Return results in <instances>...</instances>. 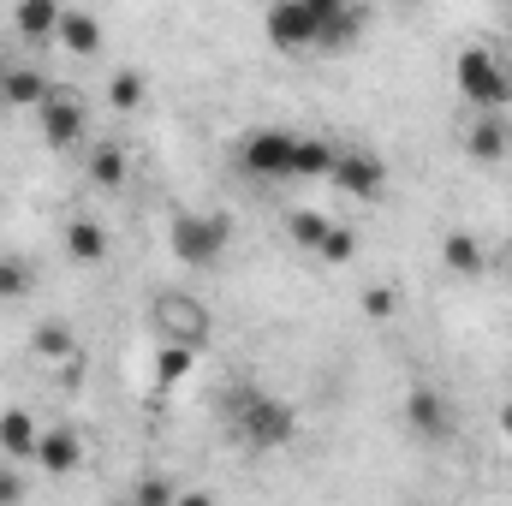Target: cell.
Returning <instances> with one entry per match:
<instances>
[{
	"label": "cell",
	"mask_w": 512,
	"mask_h": 506,
	"mask_svg": "<svg viewBox=\"0 0 512 506\" xmlns=\"http://www.w3.org/2000/svg\"><path fill=\"white\" fill-rule=\"evenodd\" d=\"M441 262H447V274H483V245H477V233H447L441 239Z\"/></svg>",
	"instance_id": "obj_19"
},
{
	"label": "cell",
	"mask_w": 512,
	"mask_h": 506,
	"mask_svg": "<svg viewBox=\"0 0 512 506\" xmlns=\"http://www.w3.org/2000/svg\"><path fill=\"white\" fill-rule=\"evenodd\" d=\"M114 506H137V501H114Z\"/></svg>",
	"instance_id": "obj_33"
},
{
	"label": "cell",
	"mask_w": 512,
	"mask_h": 506,
	"mask_svg": "<svg viewBox=\"0 0 512 506\" xmlns=\"http://www.w3.org/2000/svg\"><path fill=\"white\" fill-rule=\"evenodd\" d=\"M90 179H96L102 191H120V185H126V149L102 143V149L90 155Z\"/></svg>",
	"instance_id": "obj_22"
},
{
	"label": "cell",
	"mask_w": 512,
	"mask_h": 506,
	"mask_svg": "<svg viewBox=\"0 0 512 506\" xmlns=\"http://www.w3.org/2000/svg\"><path fill=\"white\" fill-rule=\"evenodd\" d=\"M72 54H96L102 48V18L96 12H60V30H54Z\"/></svg>",
	"instance_id": "obj_18"
},
{
	"label": "cell",
	"mask_w": 512,
	"mask_h": 506,
	"mask_svg": "<svg viewBox=\"0 0 512 506\" xmlns=\"http://www.w3.org/2000/svg\"><path fill=\"white\" fill-rule=\"evenodd\" d=\"M328 12H334V0H274L268 18H262V30H268L274 48L304 54V48L322 42V18H328Z\"/></svg>",
	"instance_id": "obj_4"
},
{
	"label": "cell",
	"mask_w": 512,
	"mask_h": 506,
	"mask_svg": "<svg viewBox=\"0 0 512 506\" xmlns=\"http://www.w3.org/2000/svg\"><path fill=\"white\" fill-rule=\"evenodd\" d=\"M501 429L512 435V405H501Z\"/></svg>",
	"instance_id": "obj_32"
},
{
	"label": "cell",
	"mask_w": 512,
	"mask_h": 506,
	"mask_svg": "<svg viewBox=\"0 0 512 506\" xmlns=\"http://www.w3.org/2000/svg\"><path fill=\"white\" fill-rule=\"evenodd\" d=\"M60 12H66V6H54V0H24V6L12 12V24H18V36L36 42V36H54V30H60Z\"/></svg>",
	"instance_id": "obj_21"
},
{
	"label": "cell",
	"mask_w": 512,
	"mask_h": 506,
	"mask_svg": "<svg viewBox=\"0 0 512 506\" xmlns=\"http://www.w3.org/2000/svg\"><path fill=\"white\" fill-rule=\"evenodd\" d=\"M0 78H6V66H0Z\"/></svg>",
	"instance_id": "obj_34"
},
{
	"label": "cell",
	"mask_w": 512,
	"mask_h": 506,
	"mask_svg": "<svg viewBox=\"0 0 512 506\" xmlns=\"http://www.w3.org/2000/svg\"><path fill=\"white\" fill-rule=\"evenodd\" d=\"M292 131H274V126H262V131H251L245 137V167H251L256 179H292Z\"/></svg>",
	"instance_id": "obj_6"
},
{
	"label": "cell",
	"mask_w": 512,
	"mask_h": 506,
	"mask_svg": "<svg viewBox=\"0 0 512 506\" xmlns=\"http://www.w3.org/2000/svg\"><path fill=\"white\" fill-rule=\"evenodd\" d=\"M453 78H459V96H465L477 114H495V108L512 102V66L495 48H459Z\"/></svg>",
	"instance_id": "obj_2"
},
{
	"label": "cell",
	"mask_w": 512,
	"mask_h": 506,
	"mask_svg": "<svg viewBox=\"0 0 512 506\" xmlns=\"http://www.w3.org/2000/svg\"><path fill=\"white\" fill-rule=\"evenodd\" d=\"M30 346H36V358H48V364H66V358H78V334H72V322H60V316L36 322Z\"/></svg>",
	"instance_id": "obj_16"
},
{
	"label": "cell",
	"mask_w": 512,
	"mask_h": 506,
	"mask_svg": "<svg viewBox=\"0 0 512 506\" xmlns=\"http://www.w3.org/2000/svg\"><path fill=\"white\" fill-rule=\"evenodd\" d=\"M155 328H161V346H191L197 352L203 334H209V310L185 292H167V298H155Z\"/></svg>",
	"instance_id": "obj_5"
},
{
	"label": "cell",
	"mask_w": 512,
	"mask_h": 506,
	"mask_svg": "<svg viewBox=\"0 0 512 506\" xmlns=\"http://www.w3.org/2000/svg\"><path fill=\"white\" fill-rule=\"evenodd\" d=\"M233 429H239V441L251 453H274V447H286L298 435V411L286 399L262 393V387H239L233 393Z\"/></svg>",
	"instance_id": "obj_1"
},
{
	"label": "cell",
	"mask_w": 512,
	"mask_h": 506,
	"mask_svg": "<svg viewBox=\"0 0 512 506\" xmlns=\"http://www.w3.org/2000/svg\"><path fill=\"white\" fill-rule=\"evenodd\" d=\"M173 506H215V495H209V489H179Z\"/></svg>",
	"instance_id": "obj_31"
},
{
	"label": "cell",
	"mask_w": 512,
	"mask_h": 506,
	"mask_svg": "<svg viewBox=\"0 0 512 506\" xmlns=\"http://www.w3.org/2000/svg\"><path fill=\"white\" fill-rule=\"evenodd\" d=\"M137 506H173L179 501V483L173 477H161V471H149V477H137V495H131Z\"/></svg>",
	"instance_id": "obj_26"
},
{
	"label": "cell",
	"mask_w": 512,
	"mask_h": 506,
	"mask_svg": "<svg viewBox=\"0 0 512 506\" xmlns=\"http://www.w3.org/2000/svg\"><path fill=\"white\" fill-rule=\"evenodd\" d=\"M227 239H233V215H173L167 227V245L185 268H215L227 256Z\"/></svg>",
	"instance_id": "obj_3"
},
{
	"label": "cell",
	"mask_w": 512,
	"mask_h": 506,
	"mask_svg": "<svg viewBox=\"0 0 512 506\" xmlns=\"http://www.w3.org/2000/svg\"><path fill=\"white\" fill-rule=\"evenodd\" d=\"M328 227H334V221H328V215H316V209H292V215H286V233H292L304 251H322Z\"/></svg>",
	"instance_id": "obj_23"
},
{
	"label": "cell",
	"mask_w": 512,
	"mask_h": 506,
	"mask_svg": "<svg viewBox=\"0 0 512 506\" xmlns=\"http://www.w3.org/2000/svg\"><path fill=\"white\" fill-rule=\"evenodd\" d=\"M465 149H471L477 161H501V155L512 149L507 120H501V114H477V120H471V131H465Z\"/></svg>",
	"instance_id": "obj_14"
},
{
	"label": "cell",
	"mask_w": 512,
	"mask_h": 506,
	"mask_svg": "<svg viewBox=\"0 0 512 506\" xmlns=\"http://www.w3.org/2000/svg\"><path fill=\"white\" fill-rule=\"evenodd\" d=\"M42 143H48V149L84 143V102H78L72 90H54V96L42 102Z\"/></svg>",
	"instance_id": "obj_9"
},
{
	"label": "cell",
	"mask_w": 512,
	"mask_h": 506,
	"mask_svg": "<svg viewBox=\"0 0 512 506\" xmlns=\"http://www.w3.org/2000/svg\"><path fill=\"white\" fill-rule=\"evenodd\" d=\"M191 364H197L191 346H161V352H155V381H161V387H179V381L191 376Z\"/></svg>",
	"instance_id": "obj_25"
},
{
	"label": "cell",
	"mask_w": 512,
	"mask_h": 506,
	"mask_svg": "<svg viewBox=\"0 0 512 506\" xmlns=\"http://www.w3.org/2000/svg\"><path fill=\"white\" fill-rule=\"evenodd\" d=\"M0 96H6L12 108H36V114H42V102L54 96V84H48L36 66H12V72L0 78Z\"/></svg>",
	"instance_id": "obj_13"
},
{
	"label": "cell",
	"mask_w": 512,
	"mask_h": 506,
	"mask_svg": "<svg viewBox=\"0 0 512 506\" xmlns=\"http://www.w3.org/2000/svg\"><path fill=\"white\" fill-rule=\"evenodd\" d=\"M60 381H66V387H78V381H84V352H78V358H66V364H60Z\"/></svg>",
	"instance_id": "obj_30"
},
{
	"label": "cell",
	"mask_w": 512,
	"mask_h": 506,
	"mask_svg": "<svg viewBox=\"0 0 512 506\" xmlns=\"http://www.w3.org/2000/svg\"><path fill=\"white\" fill-rule=\"evenodd\" d=\"M36 465H42L48 477H72V471L84 465V435H78V429H66V423H54V429H42V447H36Z\"/></svg>",
	"instance_id": "obj_11"
},
{
	"label": "cell",
	"mask_w": 512,
	"mask_h": 506,
	"mask_svg": "<svg viewBox=\"0 0 512 506\" xmlns=\"http://www.w3.org/2000/svg\"><path fill=\"white\" fill-rule=\"evenodd\" d=\"M334 185L352 191V197H364V203H376L382 185H387L382 155H370V149H340V155H334Z\"/></svg>",
	"instance_id": "obj_7"
},
{
	"label": "cell",
	"mask_w": 512,
	"mask_h": 506,
	"mask_svg": "<svg viewBox=\"0 0 512 506\" xmlns=\"http://www.w3.org/2000/svg\"><path fill=\"white\" fill-rule=\"evenodd\" d=\"M36 447H42V423H36L24 405H6V411H0V459H6V465H30Z\"/></svg>",
	"instance_id": "obj_10"
},
{
	"label": "cell",
	"mask_w": 512,
	"mask_h": 506,
	"mask_svg": "<svg viewBox=\"0 0 512 506\" xmlns=\"http://www.w3.org/2000/svg\"><path fill=\"white\" fill-rule=\"evenodd\" d=\"M322 262H352V256H358V233H352V227H328V239H322Z\"/></svg>",
	"instance_id": "obj_28"
},
{
	"label": "cell",
	"mask_w": 512,
	"mask_h": 506,
	"mask_svg": "<svg viewBox=\"0 0 512 506\" xmlns=\"http://www.w3.org/2000/svg\"><path fill=\"white\" fill-rule=\"evenodd\" d=\"M405 429L423 435V441H447L453 435V405L435 387H411L405 393Z\"/></svg>",
	"instance_id": "obj_8"
},
{
	"label": "cell",
	"mask_w": 512,
	"mask_h": 506,
	"mask_svg": "<svg viewBox=\"0 0 512 506\" xmlns=\"http://www.w3.org/2000/svg\"><path fill=\"white\" fill-rule=\"evenodd\" d=\"M36 286V262L18 251H0V304H18Z\"/></svg>",
	"instance_id": "obj_20"
},
{
	"label": "cell",
	"mask_w": 512,
	"mask_h": 506,
	"mask_svg": "<svg viewBox=\"0 0 512 506\" xmlns=\"http://www.w3.org/2000/svg\"><path fill=\"white\" fill-rule=\"evenodd\" d=\"M364 24H370V12H364V6L334 0V12L322 18V42H316V48H322V54H346V48L364 36Z\"/></svg>",
	"instance_id": "obj_12"
},
{
	"label": "cell",
	"mask_w": 512,
	"mask_h": 506,
	"mask_svg": "<svg viewBox=\"0 0 512 506\" xmlns=\"http://www.w3.org/2000/svg\"><path fill=\"white\" fill-rule=\"evenodd\" d=\"M143 90H149V84H143V72H114V78H108V108H114V114H131V108H143Z\"/></svg>",
	"instance_id": "obj_24"
},
{
	"label": "cell",
	"mask_w": 512,
	"mask_h": 506,
	"mask_svg": "<svg viewBox=\"0 0 512 506\" xmlns=\"http://www.w3.org/2000/svg\"><path fill=\"white\" fill-rule=\"evenodd\" d=\"M24 495H30V489H24L18 465H6V459H0V506H24Z\"/></svg>",
	"instance_id": "obj_29"
},
{
	"label": "cell",
	"mask_w": 512,
	"mask_h": 506,
	"mask_svg": "<svg viewBox=\"0 0 512 506\" xmlns=\"http://www.w3.org/2000/svg\"><path fill=\"white\" fill-rule=\"evenodd\" d=\"M364 316H370V322L399 316V286H364Z\"/></svg>",
	"instance_id": "obj_27"
},
{
	"label": "cell",
	"mask_w": 512,
	"mask_h": 506,
	"mask_svg": "<svg viewBox=\"0 0 512 506\" xmlns=\"http://www.w3.org/2000/svg\"><path fill=\"white\" fill-rule=\"evenodd\" d=\"M108 227L102 221H66V256L72 262H108Z\"/></svg>",
	"instance_id": "obj_17"
},
{
	"label": "cell",
	"mask_w": 512,
	"mask_h": 506,
	"mask_svg": "<svg viewBox=\"0 0 512 506\" xmlns=\"http://www.w3.org/2000/svg\"><path fill=\"white\" fill-rule=\"evenodd\" d=\"M334 143H322V137H298L292 143V179H334Z\"/></svg>",
	"instance_id": "obj_15"
}]
</instances>
